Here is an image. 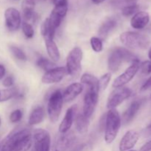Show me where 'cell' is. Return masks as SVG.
Segmentation results:
<instances>
[{"label": "cell", "instance_id": "6da1fadb", "mask_svg": "<svg viewBox=\"0 0 151 151\" xmlns=\"http://www.w3.org/2000/svg\"><path fill=\"white\" fill-rule=\"evenodd\" d=\"M32 135L27 128H15L2 141L0 151H28L32 146Z\"/></svg>", "mask_w": 151, "mask_h": 151}, {"label": "cell", "instance_id": "7a4b0ae2", "mask_svg": "<svg viewBox=\"0 0 151 151\" xmlns=\"http://www.w3.org/2000/svg\"><path fill=\"white\" fill-rule=\"evenodd\" d=\"M139 61L138 58L131 52L124 47H116L111 52L108 59V68L111 72L119 70L123 62Z\"/></svg>", "mask_w": 151, "mask_h": 151}, {"label": "cell", "instance_id": "3957f363", "mask_svg": "<svg viewBox=\"0 0 151 151\" xmlns=\"http://www.w3.org/2000/svg\"><path fill=\"white\" fill-rule=\"evenodd\" d=\"M122 125L121 116L115 109H109L106 116L105 125V141L107 144H111L116 139Z\"/></svg>", "mask_w": 151, "mask_h": 151}, {"label": "cell", "instance_id": "277c9868", "mask_svg": "<svg viewBox=\"0 0 151 151\" xmlns=\"http://www.w3.org/2000/svg\"><path fill=\"white\" fill-rule=\"evenodd\" d=\"M119 39L125 47L134 50H145L150 44V40L147 36L133 31L122 32Z\"/></svg>", "mask_w": 151, "mask_h": 151}, {"label": "cell", "instance_id": "5b68a950", "mask_svg": "<svg viewBox=\"0 0 151 151\" xmlns=\"http://www.w3.org/2000/svg\"><path fill=\"white\" fill-rule=\"evenodd\" d=\"M63 103V93L60 90H56L50 95L47 103V112L50 121L52 123H55L58 120Z\"/></svg>", "mask_w": 151, "mask_h": 151}, {"label": "cell", "instance_id": "8992f818", "mask_svg": "<svg viewBox=\"0 0 151 151\" xmlns=\"http://www.w3.org/2000/svg\"><path fill=\"white\" fill-rule=\"evenodd\" d=\"M83 51L79 47H75L69 52L66 58V69L68 75L75 76L79 73L81 69Z\"/></svg>", "mask_w": 151, "mask_h": 151}, {"label": "cell", "instance_id": "52a82bcc", "mask_svg": "<svg viewBox=\"0 0 151 151\" xmlns=\"http://www.w3.org/2000/svg\"><path fill=\"white\" fill-rule=\"evenodd\" d=\"M132 94V91L125 86L115 88L109 94L106 106L109 109H114L129 98Z\"/></svg>", "mask_w": 151, "mask_h": 151}, {"label": "cell", "instance_id": "ba28073f", "mask_svg": "<svg viewBox=\"0 0 151 151\" xmlns=\"http://www.w3.org/2000/svg\"><path fill=\"white\" fill-rule=\"evenodd\" d=\"M32 139L35 151H50L51 137L48 131L44 129H35Z\"/></svg>", "mask_w": 151, "mask_h": 151}, {"label": "cell", "instance_id": "9c48e42d", "mask_svg": "<svg viewBox=\"0 0 151 151\" xmlns=\"http://www.w3.org/2000/svg\"><path fill=\"white\" fill-rule=\"evenodd\" d=\"M139 61H136L131 63V66L123 73L121 74L116 78H115V80L113 82V84H112V86L114 88L125 86L137 75L138 71L139 70Z\"/></svg>", "mask_w": 151, "mask_h": 151}, {"label": "cell", "instance_id": "30bf717a", "mask_svg": "<svg viewBox=\"0 0 151 151\" xmlns=\"http://www.w3.org/2000/svg\"><path fill=\"white\" fill-rule=\"evenodd\" d=\"M99 91L88 88L85 94L83 100V114L87 118L91 117L95 111L98 103Z\"/></svg>", "mask_w": 151, "mask_h": 151}, {"label": "cell", "instance_id": "8fae6325", "mask_svg": "<svg viewBox=\"0 0 151 151\" xmlns=\"http://www.w3.org/2000/svg\"><path fill=\"white\" fill-rule=\"evenodd\" d=\"M6 27L8 30L13 32L19 29L22 23L20 12L14 7H8L4 12Z\"/></svg>", "mask_w": 151, "mask_h": 151}, {"label": "cell", "instance_id": "7c38bea8", "mask_svg": "<svg viewBox=\"0 0 151 151\" xmlns=\"http://www.w3.org/2000/svg\"><path fill=\"white\" fill-rule=\"evenodd\" d=\"M67 74L66 67H55L47 71L43 75L41 81L43 83L52 84L60 82Z\"/></svg>", "mask_w": 151, "mask_h": 151}, {"label": "cell", "instance_id": "4fadbf2b", "mask_svg": "<svg viewBox=\"0 0 151 151\" xmlns=\"http://www.w3.org/2000/svg\"><path fill=\"white\" fill-rule=\"evenodd\" d=\"M139 139V134L134 130L127 131L119 142V151H128L133 148Z\"/></svg>", "mask_w": 151, "mask_h": 151}, {"label": "cell", "instance_id": "5bb4252c", "mask_svg": "<svg viewBox=\"0 0 151 151\" xmlns=\"http://www.w3.org/2000/svg\"><path fill=\"white\" fill-rule=\"evenodd\" d=\"M77 106L75 105L71 106L68 110L66 111L65 116L63 117L61 123L59 125V132L61 134H66L69 132V130L72 128V125L75 120V112H76Z\"/></svg>", "mask_w": 151, "mask_h": 151}, {"label": "cell", "instance_id": "9a60e30c", "mask_svg": "<svg viewBox=\"0 0 151 151\" xmlns=\"http://www.w3.org/2000/svg\"><path fill=\"white\" fill-rule=\"evenodd\" d=\"M150 22V16L147 12L139 11L131 19V25L134 29H144Z\"/></svg>", "mask_w": 151, "mask_h": 151}, {"label": "cell", "instance_id": "2e32d148", "mask_svg": "<svg viewBox=\"0 0 151 151\" xmlns=\"http://www.w3.org/2000/svg\"><path fill=\"white\" fill-rule=\"evenodd\" d=\"M141 106L142 100H134V101L130 104L129 107L125 110V111L124 112L123 114H122V118H121V120H122V123L125 124V125L130 123V122L134 119V117L136 116L137 114L138 113Z\"/></svg>", "mask_w": 151, "mask_h": 151}, {"label": "cell", "instance_id": "e0dca14e", "mask_svg": "<svg viewBox=\"0 0 151 151\" xmlns=\"http://www.w3.org/2000/svg\"><path fill=\"white\" fill-rule=\"evenodd\" d=\"M83 90V86L80 83H74L66 87L63 92V102H71L75 100L80 94H81Z\"/></svg>", "mask_w": 151, "mask_h": 151}, {"label": "cell", "instance_id": "ac0fdd59", "mask_svg": "<svg viewBox=\"0 0 151 151\" xmlns=\"http://www.w3.org/2000/svg\"><path fill=\"white\" fill-rule=\"evenodd\" d=\"M44 0H22V10L23 18L25 21H29L35 17L34 8L38 3Z\"/></svg>", "mask_w": 151, "mask_h": 151}, {"label": "cell", "instance_id": "d6986e66", "mask_svg": "<svg viewBox=\"0 0 151 151\" xmlns=\"http://www.w3.org/2000/svg\"><path fill=\"white\" fill-rule=\"evenodd\" d=\"M116 25H117V22L116 19H113V18H109V19L105 20V22L102 24L101 26L99 28L98 34L100 36L99 38L101 39L106 38L109 35V33L116 27Z\"/></svg>", "mask_w": 151, "mask_h": 151}, {"label": "cell", "instance_id": "ffe728a7", "mask_svg": "<svg viewBox=\"0 0 151 151\" xmlns=\"http://www.w3.org/2000/svg\"><path fill=\"white\" fill-rule=\"evenodd\" d=\"M45 117V111L41 106H38L32 110L28 119L29 125H36L41 123Z\"/></svg>", "mask_w": 151, "mask_h": 151}, {"label": "cell", "instance_id": "44dd1931", "mask_svg": "<svg viewBox=\"0 0 151 151\" xmlns=\"http://www.w3.org/2000/svg\"><path fill=\"white\" fill-rule=\"evenodd\" d=\"M46 44V48H47V53L52 60L55 62H57L60 60V54L59 49L58 47L57 44L54 41V40L52 38H46L44 39Z\"/></svg>", "mask_w": 151, "mask_h": 151}, {"label": "cell", "instance_id": "7402d4cb", "mask_svg": "<svg viewBox=\"0 0 151 151\" xmlns=\"http://www.w3.org/2000/svg\"><path fill=\"white\" fill-rule=\"evenodd\" d=\"M89 126V118L84 116L83 114H79L75 119V128L80 134H84L88 131Z\"/></svg>", "mask_w": 151, "mask_h": 151}, {"label": "cell", "instance_id": "603a6c76", "mask_svg": "<svg viewBox=\"0 0 151 151\" xmlns=\"http://www.w3.org/2000/svg\"><path fill=\"white\" fill-rule=\"evenodd\" d=\"M81 83H83L88 86V88L100 91L99 89V80L94 75L88 73H85L81 76Z\"/></svg>", "mask_w": 151, "mask_h": 151}, {"label": "cell", "instance_id": "cb8c5ba5", "mask_svg": "<svg viewBox=\"0 0 151 151\" xmlns=\"http://www.w3.org/2000/svg\"><path fill=\"white\" fill-rule=\"evenodd\" d=\"M41 32L44 39H46V38H52V39H53V38H54L55 30H54L50 26V23H49L48 18L46 19L42 23V24H41Z\"/></svg>", "mask_w": 151, "mask_h": 151}, {"label": "cell", "instance_id": "d4e9b609", "mask_svg": "<svg viewBox=\"0 0 151 151\" xmlns=\"http://www.w3.org/2000/svg\"><path fill=\"white\" fill-rule=\"evenodd\" d=\"M74 139V135L72 133H66V134H63V137L59 139L58 141V146L61 150H65L67 148L69 145L72 143Z\"/></svg>", "mask_w": 151, "mask_h": 151}, {"label": "cell", "instance_id": "484cf974", "mask_svg": "<svg viewBox=\"0 0 151 151\" xmlns=\"http://www.w3.org/2000/svg\"><path fill=\"white\" fill-rule=\"evenodd\" d=\"M17 93V89L14 87L0 90V102L7 101L10 99L13 98L15 96H16Z\"/></svg>", "mask_w": 151, "mask_h": 151}, {"label": "cell", "instance_id": "4316f807", "mask_svg": "<svg viewBox=\"0 0 151 151\" xmlns=\"http://www.w3.org/2000/svg\"><path fill=\"white\" fill-rule=\"evenodd\" d=\"M36 64L38 67L44 69L46 72L55 67V64L54 63H52V62L51 60H49V59L43 57H40L37 60Z\"/></svg>", "mask_w": 151, "mask_h": 151}, {"label": "cell", "instance_id": "83f0119b", "mask_svg": "<svg viewBox=\"0 0 151 151\" xmlns=\"http://www.w3.org/2000/svg\"><path fill=\"white\" fill-rule=\"evenodd\" d=\"M90 44H91L92 50L95 52H100L103 49V41L99 37H91L90 39Z\"/></svg>", "mask_w": 151, "mask_h": 151}, {"label": "cell", "instance_id": "f1b7e54d", "mask_svg": "<svg viewBox=\"0 0 151 151\" xmlns=\"http://www.w3.org/2000/svg\"><path fill=\"white\" fill-rule=\"evenodd\" d=\"M139 10V5L137 4H132L123 7L122 10V14L124 16H130L136 14Z\"/></svg>", "mask_w": 151, "mask_h": 151}, {"label": "cell", "instance_id": "f546056e", "mask_svg": "<svg viewBox=\"0 0 151 151\" xmlns=\"http://www.w3.org/2000/svg\"><path fill=\"white\" fill-rule=\"evenodd\" d=\"M10 50L16 58L19 60H27V58L22 50L16 46H10Z\"/></svg>", "mask_w": 151, "mask_h": 151}, {"label": "cell", "instance_id": "4dcf8cb0", "mask_svg": "<svg viewBox=\"0 0 151 151\" xmlns=\"http://www.w3.org/2000/svg\"><path fill=\"white\" fill-rule=\"evenodd\" d=\"M111 78V73H106L101 76V78L99 79V89L104 91L109 86V82Z\"/></svg>", "mask_w": 151, "mask_h": 151}, {"label": "cell", "instance_id": "1f68e13d", "mask_svg": "<svg viewBox=\"0 0 151 151\" xmlns=\"http://www.w3.org/2000/svg\"><path fill=\"white\" fill-rule=\"evenodd\" d=\"M22 31L24 35L27 38H32L34 36V29L32 25L28 22H24L22 24Z\"/></svg>", "mask_w": 151, "mask_h": 151}, {"label": "cell", "instance_id": "d6a6232c", "mask_svg": "<svg viewBox=\"0 0 151 151\" xmlns=\"http://www.w3.org/2000/svg\"><path fill=\"white\" fill-rule=\"evenodd\" d=\"M22 116H23V112L20 109H16L14 110L10 115V120L13 123L19 122L22 119Z\"/></svg>", "mask_w": 151, "mask_h": 151}, {"label": "cell", "instance_id": "836d02e7", "mask_svg": "<svg viewBox=\"0 0 151 151\" xmlns=\"http://www.w3.org/2000/svg\"><path fill=\"white\" fill-rule=\"evenodd\" d=\"M139 69H141L142 73L144 75H150L151 74V61L150 60H145L139 66Z\"/></svg>", "mask_w": 151, "mask_h": 151}, {"label": "cell", "instance_id": "e575fe53", "mask_svg": "<svg viewBox=\"0 0 151 151\" xmlns=\"http://www.w3.org/2000/svg\"><path fill=\"white\" fill-rule=\"evenodd\" d=\"M13 83H14V79L12 76H8L3 81V86L7 88H10V87L13 86Z\"/></svg>", "mask_w": 151, "mask_h": 151}, {"label": "cell", "instance_id": "d590c367", "mask_svg": "<svg viewBox=\"0 0 151 151\" xmlns=\"http://www.w3.org/2000/svg\"><path fill=\"white\" fill-rule=\"evenodd\" d=\"M52 2L54 4L55 7L68 5V0H52Z\"/></svg>", "mask_w": 151, "mask_h": 151}, {"label": "cell", "instance_id": "8d00e7d4", "mask_svg": "<svg viewBox=\"0 0 151 151\" xmlns=\"http://www.w3.org/2000/svg\"><path fill=\"white\" fill-rule=\"evenodd\" d=\"M151 88V76L145 81V83L142 86L141 89L140 90H141V91H146V90L149 89V88Z\"/></svg>", "mask_w": 151, "mask_h": 151}, {"label": "cell", "instance_id": "74e56055", "mask_svg": "<svg viewBox=\"0 0 151 151\" xmlns=\"http://www.w3.org/2000/svg\"><path fill=\"white\" fill-rule=\"evenodd\" d=\"M139 151H151V140L146 142L142 147L140 148Z\"/></svg>", "mask_w": 151, "mask_h": 151}, {"label": "cell", "instance_id": "f35d334b", "mask_svg": "<svg viewBox=\"0 0 151 151\" xmlns=\"http://www.w3.org/2000/svg\"><path fill=\"white\" fill-rule=\"evenodd\" d=\"M143 134L145 137H150L151 136V122L146 127L143 131Z\"/></svg>", "mask_w": 151, "mask_h": 151}, {"label": "cell", "instance_id": "ab89813d", "mask_svg": "<svg viewBox=\"0 0 151 151\" xmlns=\"http://www.w3.org/2000/svg\"><path fill=\"white\" fill-rule=\"evenodd\" d=\"M6 69L2 64H0V80L5 75Z\"/></svg>", "mask_w": 151, "mask_h": 151}, {"label": "cell", "instance_id": "60d3db41", "mask_svg": "<svg viewBox=\"0 0 151 151\" xmlns=\"http://www.w3.org/2000/svg\"><path fill=\"white\" fill-rule=\"evenodd\" d=\"M106 0H91V1H92L93 4H101V3H103V1H105Z\"/></svg>", "mask_w": 151, "mask_h": 151}, {"label": "cell", "instance_id": "b9f144b4", "mask_svg": "<svg viewBox=\"0 0 151 151\" xmlns=\"http://www.w3.org/2000/svg\"><path fill=\"white\" fill-rule=\"evenodd\" d=\"M148 58L151 61V47L150 48V50H149V52H148Z\"/></svg>", "mask_w": 151, "mask_h": 151}, {"label": "cell", "instance_id": "7bdbcfd3", "mask_svg": "<svg viewBox=\"0 0 151 151\" xmlns=\"http://www.w3.org/2000/svg\"><path fill=\"white\" fill-rule=\"evenodd\" d=\"M128 2H134V1H136V0H126Z\"/></svg>", "mask_w": 151, "mask_h": 151}, {"label": "cell", "instance_id": "ee69618b", "mask_svg": "<svg viewBox=\"0 0 151 151\" xmlns=\"http://www.w3.org/2000/svg\"><path fill=\"white\" fill-rule=\"evenodd\" d=\"M128 151H137V150H128Z\"/></svg>", "mask_w": 151, "mask_h": 151}, {"label": "cell", "instance_id": "f6af8a7d", "mask_svg": "<svg viewBox=\"0 0 151 151\" xmlns=\"http://www.w3.org/2000/svg\"><path fill=\"white\" fill-rule=\"evenodd\" d=\"M0 125H1V118H0Z\"/></svg>", "mask_w": 151, "mask_h": 151}, {"label": "cell", "instance_id": "bcb514c9", "mask_svg": "<svg viewBox=\"0 0 151 151\" xmlns=\"http://www.w3.org/2000/svg\"><path fill=\"white\" fill-rule=\"evenodd\" d=\"M54 151H59L58 150H54Z\"/></svg>", "mask_w": 151, "mask_h": 151}, {"label": "cell", "instance_id": "7dc6e473", "mask_svg": "<svg viewBox=\"0 0 151 151\" xmlns=\"http://www.w3.org/2000/svg\"><path fill=\"white\" fill-rule=\"evenodd\" d=\"M150 100H151V95H150Z\"/></svg>", "mask_w": 151, "mask_h": 151}]
</instances>
